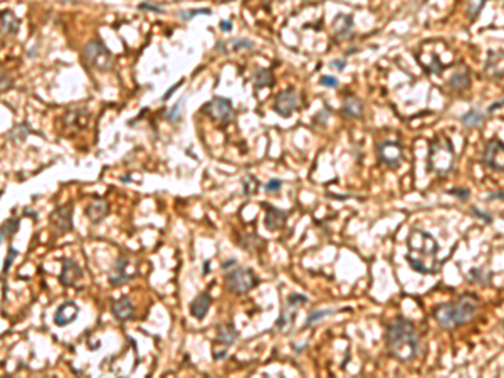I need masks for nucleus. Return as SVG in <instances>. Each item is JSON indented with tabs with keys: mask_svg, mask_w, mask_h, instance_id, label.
Returning a JSON list of instances; mask_svg holds the SVG:
<instances>
[{
	"mask_svg": "<svg viewBox=\"0 0 504 378\" xmlns=\"http://www.w3.org/2000/svg\"><path fill=\"white\" fill-rule=\"evenodd\" d=\"M407 261L422 274H435L440 269L439 244L429 232L422 229H412L407 239Z\"/></svg>",
	"mask_w": 504,
	"mask_h": 378,
	"instance_id": "f257e3e1",
	"label": "nucleus"
},
{
	"mask_svg": "<svg viewBox=\"0 0 504 378\" xmlns=\"http://www.w3.org/2000/svg\"><path fill=\"white\" fill-rule=\"evenodd\" d=\"M386 346H388L391 357L402 363L412 362L418 353V335L415 326L410 319L399 316L386 328Z\"/></svg>",
	"mask_w": 504,
	"mask_h": 378,
	"instance_id": "f03ea898",
	"label": "nucleus"
},
{
	"mask_svg": "<svg viewBox=\"0 0 504 378\" xmlns=\"http://www.w3.org/2000/svg\"><path fill=\"white\" fill-rule=\"evenodd\" d=\"M475 311H478V300L472 294H466L457 298L456 301L440 304L439 308H435L434 318L442 328L456 330L472 319Z\"/></svg>",
	"mask_w": 504,
	"mask_h": 378,
	"instance_id": "7ed1b4c3",
	"label": "nucleus"
},
{
	"mask_svg": "<svg viewBox=\"0 0 504 378\" xmlns=\"http://www.w3.org/2000/svg\"><path fill=\"white\" fill-rule=\"evenodd\" d=\"M454 161H456V155H454L452 142L445 134H439L432 142V145H430V153H429L430 170L440 175V177H445L452 170Z\"/></svg>",
	"mask_w": 504,
	"mask_h": 378,
	"instance_id": "20e7f679",
	"label": "nucleus"
},
{
	"mask_svg": "<svg viewBox=\"0 0 504 378\" xmlns=\"http://www.w3.org/2000/svg\"><path fill=\"white\" fill-rule=\"evenodd\" d=\"M259 284V278L250 267L234 269L226 276V287L232 294H245Z\"/></svg>",
	"mask_w": 504,
	"mask_h": 378,
	"instance_id": "39448f33",
	"label": "nucleus"
},
{
	"mask_svg": "<svg viewBox=\"0 0 504 378\" xmlns=\"http://www.w3.org/2000/svg\"><path fill=\"white\" fill-rule=\"evenodd\" d=\"M84 61H86V64L98 71H109V67L113 66V56L99 39H93L86 46V49H84Z\"/></svg>",
	"mask_w": 504,
	"mask_h": 378,
	"instance_id": "423d86ee",
	"label": "nucleus"
},
{
	"mask_svg": "<svg viewBox=\"0 0 504 378\" xmlns=\"http://www.w3.org/2000/svg\"><path fill=\"white\" fill-rule=\"evenodd\" d=\"M442 44L444 42L440 41H429L422 46V52L418 56V61L429 74H440L447 67V64H449L447 61H442V54L439 52Z\"/></svg>",
	"mask_w": 504,
	"mask_h": 378,
	"instance_id": "0eeeda50",
	"label": "nucleus"
},
{
	"mask_svg": "<svg viewBox=\"0 0 504 378\" xmlns=\"http://www.w3.org/2000/svg\"><path fill=\"white\" fill-rule=\"evenodd\" d=\"M204 113H207V115H209L215 123H218V125H229V123L234 120V115H235L231 99L218 98V96L204 106Z\"/></svg>",
	"mask_w": 504,
	"mask_h": 378,
	"instance_id": "6e6552de",
	"label": "nucleus"
},
{
	"mask_svg": "<svg viewBox=\"0 0 504 378\" xmlns=\"http://www.w3.org/2000/svg\"><path fill=\"white\" fill-rule=\"evenodd\" d=\"M131 266V259L126 257V256H120L116 259L113 271L109 273L108 276V281L109 284L113 287H120V286H125L126 283H130L133 278L138 276V269H133L130 271Z\"/></svg>",
	"mask_w": 504,
	"mask_h": 378,
	"instance_id": "1a4fd4ad",
	"label": "nucleus"
},
{
	"mask_svg": "<svg viewBox=\"0 0 504 378\" xmlns=\"http://www.w3.org/2000/svg\"><path fill=\"white\" fill-rule=\"evenodd\" d=\"M483 161L486 167L492 168V170L504 172V143L501 140L492 138L491 142L486 143Z\"/></svg>",
	"mask_w": 504,
	"mask_h": 378,
	"instance_id": "9d476101",
	"label": "nucleus"
},
{
	"mask_svg": "<svg viewBox=\"0 0 504 378\" xmlns=\"http://www.w3.org/2000/svg\"><path fill=\"white\" fill-rule=\"evenodd\" d=\"M49 222L52 225L54 232L58 235H64L72 230V204L61 205L50 212Z\"/></svg>",
	"mask_w": 504,
	"mask_h": 378,
	"instance_id": "9b49d317",
	"label": "nucleus"
},
{
	"mask_svg": "<svg viewBox=\"0 0 504 378\" xmlns=\"http://www.w3.org/2000/svg\"><path fill=\"white\" fill-rule=\"evenodd\" d=\"M298 106H299V96L294 89H284V91H281L276 96V101H274V111L283 118H289L298 110Z\"/></svg>",
	"mask_w": 504,
	"mask_h": 378,
	"instance_id": "f8f14e48",
	"label": "nucleus"
},
{
	"mask_svg": "<svg viewBox=\"0 0 504 378\" xmlns=\"http://www.w3.org/2000/svg\"><path fill=\"white\" fill-rule=\"evenodd\" d=\"M378 156L385 165L388 167H399L403 158V148L400 143L395 142H385L378 146Z\"/></svg>",
	"mask_w": 504,
	"mask_h": 378,
	"instance_id": "ddd939ff",
	"label": "nucleus"
},
{
	"mask_svg": "<svg viewBox=\"0 0 504 378\" xmlns=\"http://www.w3.org/2000/svg\"><path fill=\"white\" fill-rule=\"evenodd\" d=\"M79 316V306L74 301H64L59 304L54 313V323L58 326H67Z\"/></svg>",
	"mask_w": 504,
	"mask_h": 378,
	"instance_id": "4468645a",
	"label": "nucleus"
},
{
	"mask_svg": "<svg viewBox=\"0 0 504 378\" xmlns=\"http://www.w3.org/2000/svg\"><path fill=\"white\" fill-rule=\"evenodd\" d=\"M82 278V271L74 259L63 257V271L59 274V281L64 286H72Z\"/></svg>",
	"mask_w": 504,
	"mask_h": 378,
	"instance_id": "2eb2a0df",
	"label": "nucleus"
},
{
	"mask_svg": "<svg viewBox=\"0 0 504 378\" xmlns=\"http://www.w3.org/2000/svg\"><path fill=\"white\" fill-rule=\"evenodd\" d=\"M266 210V219H264V225L267 230H279L284 227L286 221H288V212L281 210V208H276L272 205L264 204L262 205Z\"/></svg>",
	"mask_w": 504,
	"mask_h": 378,
	"instance_id": "dca6fc26",
	"label": "nucleus"
},
{
	"mask_svg": "<svg viewBox=\"0 0 504 378\" xmlns=\"http://www.w3.org/2000/svg\"><path fill=\"white\" fill-rule=\"evenodd\" d=\"M113 314L118 321H128L134 316V304L130 296L123 294L113 301Z\"/></svg>",
	"mask_w": 504,
	"mask_h": 378,
	"instance_id": "f3484780",
	"label": "nucleus"
},
{
	"mask_svg": "<svg viewBox=\"0 0 504 378\" xmlns=\"http://www.w3.org/2000/svg\"><path fill=\"white\" fill-rule=\"evenodd\" d=\"M212 304V296L209 291H202L199 296H195V300L190 303V314L195 319H204L205 314L209 313V308Z\"/></svg>",
	"mask_w": 504,
	"mask_h": 378,
	"instance_id": "a211bd4d",
	"label": "nucleus"
},
{
	"mask_svg": "<svg viewBox=\"0 0 504 378\" xmlns=\"http://www.w3.org/2000/svg\"><path fill=\"white\" fill-rule=\"evenodd\" d=\"M86 217L91 221L93 224H99V222H103L106 215H108V212H109V205H108V202L106 200H93V202H89L88 207H86Z\"/></svg>",
	"mask_w": 504,
	"mask_h": 378,
	"instance_id": "6ab92c4d",
	"label": "nucleus"
},
{
	"mask_svg": "<svg viewBox=\"0 0 504 378\" xmlns=\"http://www.w3.org/2000/svg\"><path fill=\"white\" fill-rule=\"evenodd\" d=\"M486 72L492 77L504 76V50L489 52L487 61H486Z\"/></svg>",
	"mask_w": 504,
	"mask_h": 378,
	"instance_id": "aec40b11",
	"label": "nucleus"
},
{
	"mask_svg": "<svg viewBox=\"0 0 504 378\" xmlns=\"http://www.w3.org/2000/svg\"><path fill=\"white\" fill-rule=\"evenodd\" d=\"M239 333L235 330V326L232 325V321H227V323L220 325L217 328V341L222 343L223 346H231L237 340Z\"/></svg>",
	"mask_w": 504,
	"mask_h": 378,
	"instance_id": "412c9836",
	"label": "nucleus"
},
{
	"mask_svg": "<svg viewBox=\"0 0 504 378\" xmlns=\"http://www.w3.org/2000/svg\"><path fill=\"white\" fill-rule=\"evenodd\" d=\"M239 246L242 247L244 251L249 252H262V249L266 247V239H262L257 234H249V235H240L239 237Z\"/></svg>",
	"mask_w": 504,
	"mask_h": 378,
	"instance_id": "4be33fe9",
	"label": "nucleus"
},
{
	"mask_svg": "<svg viewBox=\"0 0 504 378\" xmlns=\"http://www.w3.org/2000/svg\"><path fill=\"white\" fill-rule=\"evenodd\" d=\"M469 84H470V77H469V71L466 67L456 71L452 74V77L449 79V86L452 89H456V91H464V89L469 88Z\"/></svg>",
	"mask_w": 504,
	"mask_h": 378,
	"instance_id": "5701e85b",
	"label": "nucleus"
},
{
	"mask_svg": "<svg viewBox=\"0 0 504 378\" xmlns=\"http://www.w3.org/2000/svg\"><path fill=\"white\" fill-rule=\"evenodd\" d=\"M20 27V19L12 10H4L2 12V34H17Z\"/></svg>",
	"mask_w": 504,
	"mask_h": 378,
	"instance_id": "b1692460",
	"label": "nucleus"
},
{
	"mask_svg": "<svg viewBox=\"0 0 504 378\" xmlns=\"http://www.w3.org/2000/svg\"><path fill=\"white\" fill-rule=\"evenodd\" d=\"M361 113H363L361 101L358 99L356 96H351V94L346 96L345 104H343V115L348 118H360Z\"/></svg>",
	"mask_w": 504,
	"mask_h": 378,
	"instance_id": "393cba45",
	"label": "nucleus"
},
{
	"mask_svg": "<svg viewBox=\"0 0 504 378\" xmlns=\"http://www.w3.org/2000/svg\"><path fill=\"white\" fill-rule=\"evenodd\" d=\"M254 86L256 89H261V88H271L274 84V76L271 69H266V67H257L254 71Z\"/></svg>",
	"mask_w": 504,
	"mask_h": 378,
	"instance_id": "a878e982",
	"label": "nucleus"
},
{
	"mask_svg": "<svg viewBox=\"0 0 504 378\" xmlns=\"http://www.w3.org/2000/svg\"><path fill=\"white\" fill-rule=\"evenodd\" d=\"M351 27H353V20L350 15H336V19L333 20V29L336 31L340 37H346L351 34Z\"/></svg>",
	"mask_w": 504,
	"mask_h": 378,
	"instance_id": "bb28decb",
	"label": "nucleus"
},
{
	"mask_svg": "<svg viewBox=\"0 0 504 378\" xmlns=\"http://www.w3.org/2000/svg\"><path fill=\"white\" fill-rule=\"evenodd\" d=\"M19 227H20V217L14 215V217L7 219V221L2 224V240L12 239V237L17 234V230H19Z\"/></svg>",
	"mask_w": 504,
	"mask_h": 378,
	"instance_id": "cd10ccee",
	"label": "nucleus"
},
{
	"mask_svg": "<svg viewBox=\"0 0 504 378\" xmlns=\"http://www.w3.org/2000/svg\"><path fill=\"white\" fill-rule=\"evenodd\" d=\"M462 123L469 128H478L484 123V115L479 110H470L462 116Z\"/></svg>",
	"mask_w": 504,
	"mask_h": 378,
	"instance_id": "c85d7f7f",
	"label": "nucleus"
},
{
	"mask_svg": "<svg viewBox=\"0 0 504 378\" xmlns=\"http://www.w3.org/2000/svg\"><path fill=\"white\" fill-rule=\"evenodd\" d=\"M242 187H244V195L252 197L259 192V180H257L254 175H247V177L242 180Z\"/></svg>",
	"mask_w": 504,
	"mask_h": 378,
	"instance_id": "c756f323",
	"label": "nucleus"
},
{
	"mask_svg": "<svg viewBox=\"0 0 504 378\" xmlns=\"http://www.w3.org/2000/svg\"><path fill=\"white\" fill-rule=\"evenodd\" d=\"M27 134H29V126H27L25 123H22V125H17L12 131H9L7 138L10 142H24L27 138Z\"/></svg>",
	"mask_w": 504,
	"mask_h": 378,
	"instance_id": "7c9ffc66",
	"label": "nucleus"
},
{
	"mask_svg": "<svg viewBox=\"0 0 504 378\" xmlns=\"http://www.w3.org/2000/svg\"><path fill=\"white\" fill-rule=\"evenodd\" d=\"M336 311H338V309H318V311H313L310 316H307V319H306V328H307V326H313V325H316V323H319V321H321L323 318H326V316H329V314H333V313H336Z\"/></svg>",
	"mask_w": 504,
	"mask_h": 378,
	"instance_id": "2f4dec72",
	"label": "nucleus"
},
{
	"mask_svg": "<svg viewBox=\"0 0 504 378\" xmlns=\"http://www.w3.org/2000/svg\"><path fill=\"white\" fill-rule=\"evenodd\" d=\"M195 15H212V9H192V10H183L180 12V19L190 20Z\"/></svg>",
	"mask_w": 504,
	"mask_h": 378,
	"instance_id": "473e14b6",
	"label": "nucleus"
},
{
	"mask_svg": "<svg viewBox=\"0 0 504 378\" xmlns=\"http://www.w3.org/2000/svg\"><path fill=\"white\" fill-rule=\"evenodd\" d=\"M185 101H187V99H185V98H182L180 101H178L177 104H173L172 108L166 111V120H168V121H173V123H177V120H178V118H180V110H182L180 106H183V104H185Z\"/></svg>",
	"mask_w": 504,
	"mask_h": 378,
	"instance_id": "72a5a7b5",
	"label": "nucleus"
},
{
	"mask_svg": "<svg viewBox=\"0 0 504 378\" xmlns=\"http://www.w3.org/2000/svg\"><path fill=\"white\" fill-rule=\"evenodd\" d=\"M19 256V251L15 249V247L10 246L9 247V254H7V259H5V262H4V269H2V276H5L9 273V269L10 266H12V262H14V259Z\"/></svg>",
	"mask_w": 504,
	"mask_h": 378,
	"instance_id": "f704fd0d",
	"label": "nucleus"
},
{
	"mask_svg": "<svg viewBox=\"0 0 504 378\" xmlns=\"http://www.w3.org/2000/svg\"><path fill=\"white\" fill-rule=\"evenodd\" d=\"M307 303V298L306 296H302V294H289L288 298V304H289V308L291 309H294V308H298V306H302V304H306ZM296 311V309H294Z\"/></svg>",
	"mask_w": 504,
	"mask_h": 378,
	"instance_id": "c9c22d12",
	"label": "nucleus"
},
{
	"mask_svg": "<svg viewBox=\"0 0 504 378\" xmlns=\"http://www.w3.org/2000/svg\"><path fill=\"white\" fill-rule=\"evenodd\" d=\"M484 2H486V0H467V9H469V14H470V17H472V19H474L475 15H479Z\"/></svg>",
	"mask_w": 504,
	"mask_h": 378,
	"instance_id": "e433bc0d",
	"label": "nucleus"
},
{
	"mask_svg": "<svg viewBox=\"0 0 504 378\" xmlns=\"http://www.w3.org/2000/svg\"><path fill=\"white\" fill-rule=\"evenodd\" d=\"M283 187V180H279V178H271L269 182L266 183V192L267 194H279V190H281Z\"/></svg>",
	"mask_w": 504,
	"mask_h": 378,
	"instance_id": "4c0bfd02",
	"label": "nucleus"
},
{
	"mask_svg": "<svg viewBox=\"0 0 504 378\" xmlns=\"http://www.w3.org/2000/svg\"><path fill=\"white\" fill-rule=\"evenodd\" d=\"M254 47V42L249 41V39H235L232 42V49L239 50V49H252Z\"/></svg>",
	"mask_w": 504,
	"mask_h": 378,
	"instance_id": "58836bf2",
	"label": "nucleus"
},
{
	"mask_svg": "<svg viewBox=\"0 0 504 378\" xmlns=\"http://www.w3.org/2000/svg\"><path fill=\"white\" fill-rule=\"evenodd\" d=\"M319 84H321V86H326V88H338L340 81L333 76H323L319 79Z\"/></svg>",
	"mask_w": 504,
	"mask_h": 378,
	"instance_id": "ea45409f",
	"label": "nucleus"
},
{
	"mask_svg": "<svg viewBox=\"0 0 504 378\" xmlns=\"http://www.w3.org/2000/svg\"><path fill=\"white\" fill-rule=\"evenodd\" d=\"M138 9L139 10H153V12H163V9L156 4H139Z\"/></svg>",
	"mask_w": 504,
	"mask_h": 378,
	"instance_id": "a19ab883",
	"label": "nucleus"
},
{
	"mask_svg": "<svg viewBox=\"0 0 504 378\" xmlns=\"http://www.w3.org/2000/svg\"><path fill=\"white\" fill-rule=\"evenodd\" d=\"M331 66L334 67V69L343 71V69H345V66H346V63H345L343 59H334V61H331Z\"/></svg>",
	"mask_w": 504,
	"mask_h": 378,
	"instance_id": "79ce46f5",
	"label": "nucleus"
},
{
	"mask_svg": "<svg viewBox=\"0 0 504 378\" xmlns=\"http://www.w3.org/2000/svg\"><path fill=\"white\" fill-rule=\"evenodd\" d=\"M472 213H474V215H475V217H479V219H483V221H484V222H491V221H492V219H491V217H486V213H483V212H481V210H478V208H475V207H472Z\"/></svg>",
	"mask_w": 504,
	"mask_h": 378,
	"instance_id": "37998d69",
	"label": "nucleus"
},
{
	"mask_svg": "<svg viewBox=\"0 0 504 378\" xmlns=\"http://www.w3.org/2000/svg\"><path fill=\"white\" fill-rule=\"evenodd\" d=\"M449 194H452V195H459V197H461V199H467V197H469V192H467V190H451Z\"/></svg>",
	"mask_w": 504,
	"mask_h": 378,
	"instance_id": "c03bdc74",
	"label": "nucleus"
},
{
	"mask_svg": "<svg viewBox=\"0 0 504 378\" xmlns=\"http://www.w3.org/2000/svg\"><path fill=\"white\" fill-rule=\"evenodd\" d=\"M220 29H222L223 32H231V29H232L231 20H222V22H220Z\"/></svg>",
	"mask_w": 504,
	"mask_h": 378,
	"instance_id": "a18cd8bd",
	"label": "nucleus"
},
{
	"mask_svg": "<svg viewBox=\"0 0 504 378\" xmlns=\"http://www.w3.org/2000/svg\"><path fill=\"white\" fill-rule=\"evenodd\" d=\"M235 264H237V261H235V259H229V261H223L222 262V267L223 269H231V266H235Z\"/></svg>",
	"mask_w": 504,
	"mask_h": 378,
	"instance_id": "49530a36",
	"label": "nucleus"
},
{
	"mask_svg": "<svg viewBox=\"0 0 504 378\" xmlns=\"http://www.w3.org/2000/svg\"><path fill=\"white\" fill-rule=\"evenodd\" d=\"M487 199H504V192H496V194H491L489 197H487Z\"/></svg>",
	"mask_w": 504,
	"mask_h": 378,
	"instance_id": "de8ad7c7",
	"label": "nucleus"
},
{
	"mask_svg": "<svg viewBox=\"0 0 504 378\" xmlns=\"http://www.w3.org/2000/svg\"><path fill=\"white\" fill-rule=\"evenodd\" d=\"M180 84H182V83H178V84H175V86H173V88L170 89V91H166V93H165V96H163V99H168V98H170V96H172V93H173V91H175V89H177L178 86H180Z\"/></svg>",
	"mask_w": 504,
	"mask_h": 378,
	"instance_id": "09e8293b",
	"label": "nucleus"
},
{
	"mask_svg": "<svg viewBox=\"0 0 504 378\" xmlns=\"http://www.w3.org/2000/svg\"><path fill=\"white\" fill-rule=\"evenodd\" d=\"M24 213H25V215L32 217L34 221H37V212H32V210H29V208H25V210H24Z\"/></svg>",
	"mask_w": 504,
	"mask_h": 378,
	"instance_id": "8fccbe9b",
	"label": "nucleus"
},
{
	"mask_svg": "<svg viewBox=\"0 0 504 378\" xmlns=\"http://www.w3.org/2000/svg\"><path fill=\"white\" fill-rule=\"evenodd\" d=\"M210 273V261H205L204 262V274H209Z\"/></svg>",
	"mask_w": 504,
	"mask_h": 378,
	"instance_id": "3c124183",
	"label": "nucleus"
},
{
	"mask_svg": "<svg viewBox=\"0 0 504 378\" xmlns=\"http://www.w3.org/2000/svg\"><path fill=\"white\" fill-rule=\"evenodd\" d=\"M264 2H271V0H264Z\"/></svg>",
	"mask_w": 504,
	"mask_h": 378,
	"instance_id": "603ef678",
	"label": "nucleus"
}]
</instances>
